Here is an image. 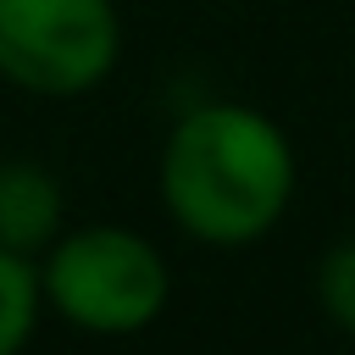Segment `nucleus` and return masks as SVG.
Instances as JSON below:
<instances>
[{"label":"nucleus","instance_id":"obj_3","mask_svg":"<svg viewBox=\"0 0 355 355\" xmlns=\"http://www.w3.org/2000/svg\"><path fill=\"white\" fill-rule=\"evenodd\" d=\"M122 55V17L111 0H0V78L72 100L111 78Z\"/></svg>","mask_w":355,"mask_h":355},{"label":"nucleus","instance_id":"obj_4","mask_svg":"<svg viewBox=\"0 0 355 355\" xmlns=\"http://www.w3.org/2000/svg\"><path fill=\"white\" fill-rule=\"evenodd\" d=\"M61 227H67L61 178L44 161H28V155L0 161V250L39 261L55 244Z\"/></svg>","mask_w":355,"mask_h":355},{"label":"nucleus","instance_id":"obj_2","mask_svg":"<svg viewBox=\"0 0 355 355\" xmlns=\"http://www.w3.org/2000/svg\"><path fill=\"white\" fill-rule=\"evenodd\" d=\"M39 283H44V305L67 327L94 338L144 333L172 300L166 255L122 222L61 227L39 261Z\"/></svg>","mask_w":355,"mask_h":355},{"label":"nucleus","instance_id":"obj_1","mask_svg":"<svg viewBox=\"0 0 355 355\" xmlns=\"http://www.w3.org/2000/svg\"><path fill=\"white\" fill-rule=\"evenodd\" d=\"M288 133L239 100H205L183 111L161 144V205L166 216L216 250L266 239L294 200Z\"/></svg>","mask_w":355,"mask_h":355},{"label":"nucleus","instance_id":"obj_6","mask_svg":"<svg viewBox=\"0 0 355 355\" xmlns=\"http://www.w3.org/2000/svg\"><path fill=\"white\" fill-rule=\"evenodd\" d=\"M316 305L327 311L333 327H344L355 338V239L333 244L316 261Z\"/></svg>","mask_w":355,"mask_h":355},{"label":"nucleus","instance_id":"obj_5","mask_svg":"<svg viewBox=\"0 0 355 355\" xmlns=\"http://www.w3.org/2000/svg\"><path fill=\"white\" fill-rule=\"evenodd\" d=\"M44 316V283L33 255L0 250V355H22Z\"/></svg>","mask_w":355,"mask_h":355}]
</instances>
